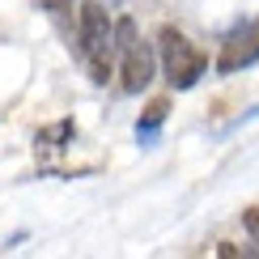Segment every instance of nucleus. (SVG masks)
Instances as JSON below:
<instances>
[{
  "label": "nucleus",
  "mask_w": 259,
  "mask_h": 259,
  "mask_svg": "<svg viewBox=\"0 0 259 259\" xmlns=\"http://www.w3.org/2000/svg\"><path fill=\"white\" fill-rule=\"evenodd\" d=\"M153 64H157V56L145 47V42L123 47V90L127 94H140L149 81H153Z\"/></svg>",
  "instance_id": "4"
},
{
  "label": "nucleus",
  "mask_w": 259,
  "mask_h": 259,
  "mask_svg": "<svg viewBox=\"0 0 259 259\" xmlns=\"http://www.w3.org/2000/svg\"><path fill=\"white\" fill-rule=\"evenodd\" d=\"M255 60H259V26H246V30L225 38L217 72H238V68H246V64H255Z\"/></svg>",
  "instance_id": "3"
},
{
  "label": "nucleus",
  "mask_w": 259,
  "mask_h": 259,
  "mask_svg": "<svg viewBox=\"0 0 259 259\" xmlns=\"http://www.w3.org/2000/svg\"><path fill=\"white\" fill-rule=\"evenodd\" d=\"M157 56H161V68H166V81L175 85V90H191V85L204 77V56L187 42V34H179L175 26H161Z\"/></svg>",
  "instance_id": "1"
},
{
  "label": "nucleus",
  "mask_w": 259,
  "mask_h": 259,
  "mask_svg": "<svg viewBox=\"0 0 259 259\" xmlns=\"http://www.w3.org/2000/svg\"><path fill=\"white\" fill-rule=\"evenodd\" d=\"M166 111H170V106H166V98H157V102H149V111H145V119L136 123V140H145V145H149V140L157 136V127H161V119H166Z\"/></svg>",
  "instance_id": "5"
},
{
  "label": "nucleus",
  "mask_w": 259,
  "mask_h": 259,
  "mask_svg": "<svg viewBox=\"0 0 259 259\" xmlns=\"http://www.w3.org/2000/svg\"><path fill=\"white\" fill-rule=\"evenodd\" d=\"M242 225H246V234H251L255 246H259V208H246L242 212Z\"/></svg>",
  "instance_id": "6"
},
{
  "label": "nucleus",
  "mask_w": 259,
  "mask_h": 259,
  "mask_svg": "<svg viewBox=\"0 0 259 259\" xmlns=\"http://www.w3.org/2000/svg\"><path fill=\"white\" fill-rule=\"evenodd\" d=\"M111 38H115V26L106 17V9L98 0H85L81 5V42H85V60L90 56H111Z\"/></svg>",
  "instance_id": "2"
},
{
  "label": "nucleus",
  "mask_w": 259,
  "mask_h": 259,
  "mask_svg": "<svg viewBox=\"0 0 259 259\" xmlns=\"http://www.w3.org/2000/svg\"><path fill=\"white\" fill-rule=\"evenodd\" d=\"M42 5H47V9H51V13H60V9H68V5H72V0H42Z\"/></svg>",
  "instance_id": "7"
}]
</instances>
